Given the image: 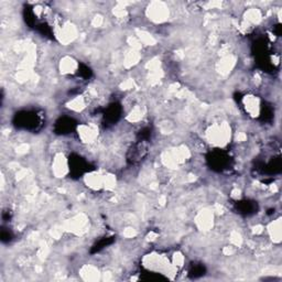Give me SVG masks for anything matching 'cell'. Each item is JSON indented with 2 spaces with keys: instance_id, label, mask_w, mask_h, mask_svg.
I'll return each instance as SVG.
<instances>
[{
  "instance_id": "cell-1",
  "label": "cell",
  "mask_w": 282,
  "mask_h": 282,
  "mask_svg": "<svg viewBox=\"0 0 282 282\" xmlns=\"http://www.w3.org/2000/svg\"><path fill=\"white\" fill-rule=\"evenodd\" d=\"M230 127L226 123H216L205 130L207 142L216 147H224L230 140Z\"/></svg>"
},
{
  "instance_id": "cell-2",
  "label": "cell",
  "mask_w": 282,
  "mask_h": 282,
  "mask_svg": "<svg viewBox=\"0 0 282 282\" xmlns=\"http://www.w3.org/2000/svg\"><path fill=\"white\" fill-rule=\"evenodd\" d=\"M147 15L152 22L161 23L169 19L170 11L163 2H152L148 7Z\"/></svg>"
},
{
  "instance_id": "cell-3",
  "label": "cell",
  "mask_w": 282,
  "mask_h": 282,
  "mask_svg": "<svg viewBox=\"0 0 282 282\" xmlns=\"http://www.w3.org/2000/svg\"><path fill=\"white\" fill-rule=\"evenodd\" d=\"M77 134L82 142L93 143L98 137V128L94 123H86V125H80L77 127Z\"/></svg>"
},
{
  "instance_id": "cell-4",
  "label": "cell",
  "mask_w": 282,
  "mask_h": 282,
  "mask_svg": "<svg viewBox=\"0 0 282 282\" xmlns=\"http://www.w3.org/2000/svg\"><path fill=\"white\" fill-rule=\"evenodd\" d=\"M52 170L56 177H63L69 172L68 160L65 159V157L62 153H59V155L55 156L54 161L52 163Z\"/></svg>"
},
{
  "instance_id": "cell-5",
  "label": "cell",
  "mask_w": 282,
  "mask_h": 282,
  "mask_svg": "<svg viewBox=\"0 0 282 282\" xmlns=\"http://www.w3.org/2000/svg\"><path fill=\"white\" fill-rule=\"evenodd\" d=\"M245 109L251 117H258L260 114V103L259 99L255 95H247L244 97Z\"/></svg>"
},
{
  "instance_id": "cell-6",
  "label": "cell",
  "mask_w": 282,
  "mask_h": 282,
  "mask_svg": "<svg viewBox=\"0 0 282 282\" xmlns=\"http://www.w3.org/2000/svg\"><path fill=\"white\" fill-rule=\"evenodd\" d=\"M104 182H105V176H102L99 172H89L85 176V183L92 190L97 191L103 189Z\"/></svg>"
},
{
  "instance_id": "cell-7",
  "label": "cell",
  "mask_w": 282,
  "mask_h": 282,
  "mask_svg": "<svg viewBox=\"0 0 282 282\" xmlns=\"http://www.w3.org/2000/svg\"><path fill=\"white\" fill-rule=\"evenodd\" d=\"M214 216L213 212L202 211V213L196 217V224L201 230L207 231L211 227H213Z\"/></svg>"
},
{
  "instance_id": "cell-8",
  "label": "cell",
  "mask_w": 282,
  "mask_h": 282,
  "mask_svg": "<svg viewBox=\"0 0 282 282\" xmlns=\"http://www.w3.org/2000/svg\"><path fill=\"white\" fill-rule=\"evenodd\" d=\"M78 68L77 62L70 56H65L61 60L60 70L63 74H74Z\"/></svg>"
},
{
  "instance_id": "cell-9",
  "label": "cell",
  "mask_w": 282,
  "mask_h": 282,
  "mask_svg": "<svg viewBox=\"0 0 282 282\" xmlns=\"http://www.w3.org/2000/svg\"><path fill=\"white\" fill-rule=\"evenodd\" d=\"M268 233L270 235L271 240L273 243L281 242V222L280 219L273 221L270 225L268 226Z\"/></svg>"
},
{
  "instance_id": "cell-10",
  "label": "cell",
  "mask_w": 282,
  "mask_h": 282,
  "mask_svg": "<svg viewBox=\"0 0 282 282\" xmlns=\"http://www.w3.org/2000/svg\"><path fill=\"white\" fill-rule=\"evenodd\" d=\"M81 275L85 280H95L98 279L99 272L97 269L93 266H85L84 268H82Z\"/></svg>"
}]
</instances>
